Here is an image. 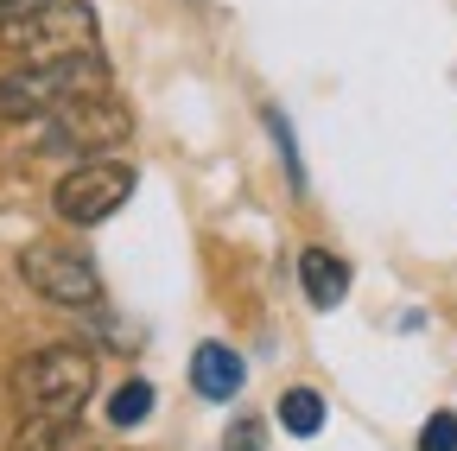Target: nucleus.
<instances>
[{"mask_svg":"<svg viewBox=\"0 0 457 451\" xmlns=\"http://www.w3.org/2000/svg\"><path fill=\"white\" fill-rule=\"evenodd\" d=\"M89 388H96V356L77 344H51L13 369L20 420H77L89 407Z\"/></svg>","mask_w":457,"mask_h":451,"instance_id":"obj_1","label":"nucleus"},{"mask_svg":"<svg viewBox=\"0 0 457 451\" xmlns=\"http://www.w3.org/2000/svg\"><path fill=\"white\" fill-rule=\"evenodd\" d=\"M0 45L20 51V64H45V58H89L96 51V13L83 0H32L26 13H13L0 26Z\"/></svg>","mask_w":457,"mask_h":451,"instance_id":"obj_2","label":"nucleus"},{"mask_svg":"<svg viewBox=\"0 0 457 451\" xmlns=\"http://www.w3.org/2000/svg\"><path fill=\"white\" fill-rule=\"evenodd\" d=\"M102 89V58H45V64H20L0 77V121H45L51 108H64L71 96Z\"/></svg>","mask_w":457,"mask_h":451,"instance_id":"obj_3","label":"nucleus"},{"mask_svg":"<svg viewBox=\"0 0 457 451\" xmlns=\"http://www.w3.org/2000/svg\"><path fill=\"white\" fill-rule=\"evenodd\" d=\"M38 146L45 153H71V159H102L114 153L128 134H134V115L121 102H114L108 89H89V96H71L64 108H51V115L38 121Z\"/></svg>","mask_w":457,"mask_h":451,"instance_id":"obj_4","label":"nucleus"},{"mask_svg":"<svg viewBox=\"0 0 457 451\" xmlns=\"http://www.w3.org/2000/svg\"><path fill=\"white\" fill-rule=\"evenodd\" d=\"M134 185H140V172L128 159H77L64 179H57V191H51V210L64 216V222H77V230H96V222H108L114 210H121L128 197H134Z\"/></svg>","mask_w":457,"mask_h":451,"instance_id":"obj_5","label":"nucleus"},{"mask_svg":"<svg viewBox=\"0 0 457 451\" xmlns=\"http://www.w3.org/2000/svg\"><path fill=\"white\" fill-rule=\"evenodd\" d=\"M20 280L45 305H64V312H89L102 299L96 261L83 248H71V242H26L20 248Z\"/></svg>","mask_w":457,"mask_h":451,"instance_id":"obj_6","label":"nucleus"},{"mask_svg":"<svg viewBox=\"0 0 457 451\" xmlns=\"http://www.w3.org/2000/svg\"><path fill=\"white\" fill-rule=\"evenodd\" d=\"M242 381H248V363H242L236 350H228V344L204 337V344L191 350V388L204 394V401H236Z\"/></svg>","mask_w":457,"mask_h":451,"instance_id":"obj_7","label":"nucleus"},{"mask_svg":"<svg viewBox=\"0 0 457 451\" xmlns=\"http://www.w3.org/2000/svg\"><path fill=\"white\" fill-rule=\"evenodd\" d=\"M299 287L318 312H337L343 293H350V261H337L330 248H305L299 255Z\"/></svg>","mask_w":457,"mask_h":451,"instance_id":"obj_8","label":"nucleus"},{"mask_svg":"<svg viewBox=\"0 0 457 451\" xmlns=\"http://www.w3.org/2000/svg\"><path fill=\"white\" fill-rule=\"evenodd\" d=\"M153 407H159V394H153V381H121V388H114L108 394V426L114 432H134L140 420H153Z\"/></svg>","mask_w":457,"mask_h":451,"instance_id":"obj_9","label":"nucleus"},{"mask_svg":"<svg viewBox=\"0 0 457 451\" xmlns=\"http://www.w3.org/2000/svg\"><path fill=\"white\" fill-rule=\"evenodd\" d=\"M279 426L293 432V438H318V432H324V394L286 388V394H279Z\"/></svg>","mask_w":457,"mask_h":451,"instance_id":"obj_10","label":"nucleus"},{"mask_svg":"<svg viewBox=\"0 0 457 451\" xmlns=\"http://www.w3.org/2000/svg\"><path fill=\"white\" fill-rule=\"evenodd\" d=\"M267 128H273V140H279L286 172H293V191H305V159H299V140H293V128H286V115H279V108H267Z\"/></svg>","mask_w":457,"mask_h":451,"instance_id":"obj_11","label":"nucleus"},{"mask_svg":"<svg viewBox=\"0 0 457 451\" xmlns=\"http://www.w3.org/2000/svg\"><path fill=\"white\" fill-rule=\"evenodd\" d=\"M420 451H457V413H451V407L426 420V432H420Z\"/></svg>","mask_w":457,"mask_h":451,"instance_id":"obj_12","label":"nucleus"},{"mask_svg":"<svg viewBox=\"0 0 457 451\" xmlns=\"http://www.w3.org/2000/svg\"><path fill=\"white\" fill-rule=\"evenodd\" d=\"M222 451H267L261 420H236V426H228V438H222Z\"/></svg>","mask_w":457,"mask_h":451,"instance_id":"obj_13","label":"nucleus"},{"mask_svg":"<svg viewBox=\"0 0 457 451\" xmlns=\"http://www.w3.org/2000/svg\"><path fill=\"white\" fill-rule=\"evenodd\" d=\"M26 7H32V0H0V26H7L13 13H26Z\"/></svg>","mask_w":457,"mask_h":451,"instance_id":"obj_14","label":"nucleus"}]
</instances>
